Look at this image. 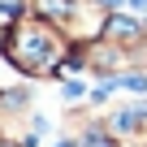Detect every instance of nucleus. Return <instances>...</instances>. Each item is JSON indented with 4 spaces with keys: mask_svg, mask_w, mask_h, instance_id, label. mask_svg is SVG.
<instances>
[{
    "mask_svg": "<svg viewBox=\"0 0 147 147\" xmlns=\"http://www.w3.org/2000/svg\"><path fill=\"white\" fill-rule=\"evenodd\" d=\"M13 56H18V61H26V69H30V61H35V65H48V61H52V43H48V35H43V30H26V35L18 39Z\"/></svg>",
    "mask_w": 147,
    "mask_h": 147,
    "instance_id": "nucleus-1",
    "label": "nucleus"
},
{
    "mask_svg": "<svg viewBox=\"0 0 147 147\" xmlns=\"http://www.w3.org/2000/svg\"><path fill=\"white\" fill-rule=\"evenodd\" d=\"M108 26H113V30H117V35H134V22H125V18H113V22H108Z\"/></svg>",
    "mask_w": 147,
    "mask_h": 147,
    "instance_id": "nucleus-2",
    "label": "nucleus"
}]
</instances>
